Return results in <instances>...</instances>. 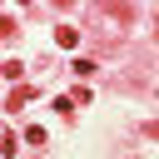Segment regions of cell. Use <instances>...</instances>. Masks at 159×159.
Returning <instances> with one entry per match:
<instances>
[{
    "label": "cell",
    "instance_id": "6da1fadb",
    "mask_svg": "<svg viewBox=\"0 0 159 159\" xmlns=\"http://www.w3.org/2000/svg\"><path fill=\"white\" fill-rule=\"evenodd\" d=\"M35 94H40V89H35V84H15V89H10V99H5V109H10V114H15V109H20V104H30V99H35Z\"/></svg>",
    "mask_w": 159,
    "mask_h": 159
},
{
    "label": "cell",
    "instance_id": "7a4b0ae2",
    "mask_svg": "<svg viewBox=\"0 0 159 159\" xmlns=\"http://www.w3.org/2000/svg\"><path fill=\"white\" fill-rule=\"evenodd\" d=\"M55 45H60V50H75V45H80L75 25H55Z\"/></svg>",
    "mask_w": 159,
    "mask_h": 159
}]
</instances>
